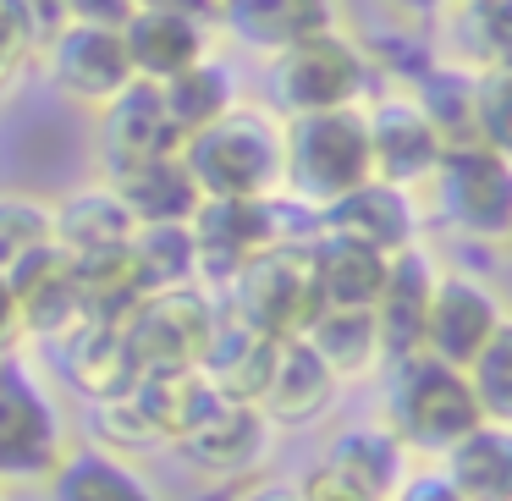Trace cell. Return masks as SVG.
<instances>
[{
  "instance_id": "1",
  "label": "cell",
  "mask_w": 512,
  "mask_h": 501,
  "mask_svg": "<svg viewBox=\"0 0 512 501\" xmlns=\"http://www.w3.org/2000/svg\"><path fill=\"white\" fill-rule=\"evenodd\" d=\"M380 56L353 39L347 28H331L320 39L281 50L265 61V105L292 122V116H320V111H353L380 89Z\"/></svg>"
},
{
  "instance_id": "2",
  "label": "cell",
  "mask_w": 512,
  "mask_h": 501,
  "mask_svg": "<svg viewBox=\"0 0 512 501\" xmlns=\"http://www.w3.org/2000/svg\"><path fill=\"white\" fill-rule=\"evenodd\" d=\"M182 166L204 199H276L281 193V116L243 100L215 127L182 138Z\"/></svg>"
},
{
  "instance_id": "3",
  "label": "cell",
  "mask_w": 512,
  "mask_h": 501,
  "mask_svg": "<svg viewBox=\"0 0 512 501\" xmlns=\"http://www.w3.org/2000/svg\"><path fill=\"white\" fill-rule=\"evenodd\" d=\"M386 391H380V424L408 446L413 457L441 463L474 424H485L463 369H446L435 358L413 353L402 364H386Z\"/></svg>"
},
{
  "instance_id": "4",
  "label": "cell",
  "mask_w": 512,
  "mask_h": 501,
  "mask_svg": "<svg viewBox=\"0 0 512 501\" xmlns=\"http://www.w3.org/2000/svg\"><path fill=\"white\" fill-rule=\"evenodd\" d=\"M369 171V127L364 105L353 111H320L281 122V199L320 215L342 193L364 188Z\"/></svg>"
},
{
  "instance_id": "5",
  "label": "cell",
  "mask_w": 512,
  "mask_h": 501,
  "mask_svg": "<svg viewBox=\"0 0 512 501\" xmlns=\"http://www.w3.org/2000/svg\"><path fill=\"white\" fill-rule=\"evenodd\" d=\"M193 248H199V287L226 292L243 265L281 243H309L314 215L298 210L292 199H204L188 221Z\"/></svg>"
},
{
  "instance_id": "6",
  "label": "cell",
  "mask_w": 512,
  "mask_h": 501,
  "mask_svg": "<svg viewBox=\"0 0 512 501\" xmlns=\"http://www.w3.org/2000/svg\"><path fill=\"white\" fill-rule=\"evenodd\" d=\"M67 452V413L45 369L17 347L0 358V485H45Z\"/></svg>"
},
{
  "instance_id": "7",
  "label": "cell",
  "mask_w": 512,
  "mask_h": 501,
  "mask_svg": "<svg viewBox=\"0 0 512 501\" xmlns=\"http://www.w3.org/2000/svg\"><path fill=\"white\" fill-rule=\"evenodd\" d=\"M215 408H221V397L210 391V380L199 369H166V375H138L116 402H100L94 430H100L105 452L133 457L149 452V446H177Z\"/></svg>"
},
{
  "instance_id": "8",
  "label": "cell",
  "mask_w": 512,
  "mask_h": 501,
  "mask_svg": "<svg viewBox=\"0 0 512 501\" xmlns=\"http://www.w3.org/2000/svg\"><path fill=\"white\" fill-rule=\"evenodd\" d=\"M424 221L452 226L463 243H507L512 232V160L485 144H457L441 155L419 193Z\"/></svg>"
},
{
  "instance_id": "9",
  "label": "cell",
  "mask_w": 512,
  "mask_h": 501,
  "mask_svg": "<svg viewBox=\"0 0 512 501\" xmlns=\"http://www.w3.org/2000/svg\"><path fill=\"white\" fill-rule=\"evenodd\" d=\"M221 314L265 331L270 342H298L314 320H320V292H314L309 248L281 243L270 254H259L254 265H243L226 287Z\"/></svg>"
},
{
  "instance_id": "10",
  "label": "cell",
  "mask_w": 512,
  "mask_h": 501,
  "mask_svg": "<svg viewBox=\"0 0 512 501\" xmlns=\"http://www.w3.org/2000/svg\"><path fill=\"white\" fill-rule=\"evenodd\" d=\"M507 331H512L507 298H501L485 276H474V270L441 265V276H435V287H430V309H424L419 353L435 358V364H446V369H468Z\"/></svg>"
},
{
  "instance_id": "11",
  "label": "cell",
  "mask_w": 512,
  "mask_h": 501,
  "mask_svg": "<svg viewBox=\"0 0 512 501\" xmlns=\"http://www.w3.org/2000/svg\"><path fill=\"white\" fill-rule=\"evenodd\" d=\"M221 325V298L204 287H171L149 292L122 325L127 353H133L138 375H166V369H199L204 342Z\"/></svg>"
},
{
  "instance_id": "12",
  "label": "cell",
  "mask_w": 512,
  "mask_h": 501,
  "mask_svg": "<svg viewBox=\"0 0 512 501\" xmlns=\"http://www.w3.org/2000/svg\"><path fill=\"white\" fill-rule=\"evenodd\" d=\"M39 72L50 78V89L61 100L83 105V111L100 116L116 94L133 89V61L116 28H83V23H61L39 39Z\"/></svg>"
},
{
  "instance_id": "13",
  "label": "cell",
  "mask_w": 512,
  "mask_h": 501,
  "mask_svg": "<svg viewBox=\"0 0 512 501\" xmlns=\"http://www.w3.org/2000/svg\"><path fill=\"white\" fill-rule=\"evenodd\" d=\"M364 127H369V171H375V182H391L402 193H424L446 144L430 127V116L413 105V94L397 89V83H380L364 100Z\"/></svg>"
},
{
  "instance_id": "14",
  "label": "cell",
  "mask_w": 512,
  "mask_h": 501,
  "mask_svg": "<svg viewBox=\"0 0 512 501\" xmlns=\"http://www.w3.org/2000/svg\"><path fill=\"white\" fill-rule=\"evenodd\" d=\"M314 232L347 237V243H364V248H375V254L397 259V254H408V248L424 243L430 221H424L419 193H402V188H391V182L369 177L364 188H353L336 204H325V210L314 215Z\"/></svg>"
},
{
  "instance_id": "15",
  "label": "cell",
  "mask_w": 512,
  "mask_h": 501,
  "mask_svg": "<svg viewBox=\"0 0 512 501\" xmlns=\"http://www.w3.org/2000/svg\"><path fill=\"white\" fill-rule=\"evenodd\" d=\"M215 34L226 45H237L243 56H281V50L303 45V39H320L342 23V0H215L210 12Z\"/></svg>"
},
{
  "instance_id": "16",
  "label": "cell",
  "mask_w": 512,
  "mask_h": 501,
  "mask_svg": "<svg viewBox=\"0 0 512 501\" xmlns=\"http://www.w3.org/2000/svg\"><path fill=\"white\" fill-rule=\"evenodd\" d=\"M6 287L17 303L23 342H61L67 331L83 325V287H78V259L61 243H45L6 270Z\"/></svg>"
},
{
  "instance_id": "17",
  "label": "cell",
  "mask_w": 512,
  "mask_h": 501,
  "mask_svg": "<svg viewBox=\"0 0 512 501\" xmlns=\"http://www.w3.org/2000/svg\"><path fill=\"white\" fill-rule=\"evenodd\" d=\"M276 441H281L276 424H270L254 402H221L199 430L177 441V457L193 468V474L237 485V479H254L259 468L270 463Z\"/></svg>"
},
{
  "instance_id": "18",
  "label": "cell",
  "mask_w": 512,
  "mask_h": 501,
  "mask_svg": "<svg viewBox=\"0 0 512 501\" xmlns=\"http://www.w3.org/2000/svg\"><path fill=\"white\" fill-rule=\"evenodd\" d=\"M94 144H100V177H122V171L149 166V160L182 155V133L171 127L155 83H133L127 94H116L100 111Z\"/></svg>"
},
{
  "instance_id": "19",
  "label": "cell",
  "mask_w": 512,
  "mask_h": 501,
  "mask_svg": "<svg viewBox=\"0 0 512 501\" xmlns=\"http://www.w3.org/2000/svg\"><path fill=\"white\" fill-rule=\"evenodd\" d=\"M127 61L138 83H171L177 72L215 56V23L210 12H133L122 28Z\"/></svg>"
},
{
  "instance_id": "20",
  "label": "cell",
  "mask_w": 512,
  "mask_h": 501,
  "mask_svg": "<svg viewBox=\"0 0 512 501\" xmlns=\"http://www.w3.org/2000/svg\"><path fill=\"white\" fill-rule=\"evenodd\" d=\"M320 463L331 468V474H342L364 501H391V496L402 490V479L413 474V452H408V446H402L380 419L342 424V430L325 441V457H320Z\"/></svg>"
},
{
  "instance_id": "21",
  "label": "cell",
  "mask_w": 512,
  "mask_h": 501,
  "mask_svg": "<svg viewBox=\"0 0 512 501\" xmlns=\"http://www.w3.org/2000/svg\"><path fill=\"white\" fill-rule=\"evenodd\" d=\"M441 276V259L430 254V243L408 248V254L391 259L386 287L375 298V331L380 347H386V364H402V358L419 353V331H424V309H430V287Z\"/></svg>"
},
{
  "instance_id": "22",
  "label": "cell",
  "mask_w": 512,
  "mask_h": 501,
  "mask_svg": "<svg viewBox=\"0 0 512 501\" xmlns=\"http://www.w3.org/2000/svg\"><path fill=\"white\" fill-rule=\"evenodd\" d=\"M276 358H281V342H270L265 331H254V325L221 314L215 336L204 342V353H199V375L210 380V391L221 402H254L259 408Z\"/></svg>"
},
{
  "instance_id": "23",
  "label": "cell",
  "mask_w": 512,
  "mask_h": 501,
  "mask_svg": "<svg viewBox=\"0 0 512 501\" xmlns=\"http://www.w3.org/2000/svg\"><path fill=\"white\" fill-rule=\"evenodd\" d=\"M336 397H342V386H336L331 369L309 353V342H281V358H276V369H270L259 413L276 424V435L314 430L320 419H331Z\"/></svg>"
},
{
  "instance_id": "24",
  "label": "cell",
  "mask_w": 512,
  "mask_h": 501,
  "mask_svg": "<svg viewBox=\"0 0 512 501\" xmlns=\"http://www.w3.org/2000/svg\"><path fill=\"white\" fill-rule=\"evenodd\" d=\"M50 347L61 353V375H67V386L78 391L89 408L116 402L138 380V364H133V353H127L122 325H78V331H67L61 342H50Z\"/></svg>"
},
{
  "instance_id": "25",
  "label": "cell",
  "mask_w": 512,
  "mask_h": 501,
  "mask_svg": "<svg viewBox=\"0 0 512 501\" xmlns=\"http://www.w3.org/2000/svg\"><path fill=\"white\" fill-rule=\"evenodd\" d=\"M309 270H314V292H320V309H375L380 287H386L391 259L375 254L364 243H347V237H325L314 232L309 243Z\"/></svg>"
},
{
  "instance_id": "26",
  "label": "cell",
  "mask_w": 512,
  "mask_h": 501,
  "mask_svg": "<svg viewBox=\"0 0 512 501\" xmlns=\"http://www.w3.org/2000/svg\"><path fill=\"white\" fill-rule=\"evenodd\" d=\"M430 28L441 34V50H435L441 61L463 72H501L507 67L512 0H452Z\"/></svg>"
},
{
  "instance_id": "27",
  "label": "cell",
  "mask_w": 512,
  "mask_h": 501,
  "mask_svg": "<svg viewBox=\"0 0 512 501\" xmlns=\"http://www.w3.org/2000/svg\"><path fill=\"white\" fill-rule=\"evenodd\" d=\"M50 215H56V243L67 248L72 259L127 248L138 232V221L127 215V204L116 199L111 182H89V188L61 193V199H50Z\"/></svg>"
},
{
  "instance_id": "28",
  "label": "cell",
  "mask_w": 512,
  "mask_h": 501,
  "mask_svg": "<svg viewBox=\"0 0 512 501\" xmlns=\"http://www.w3.org/2000/svg\"><path fill=\"white\" fill-rule=\"evenodd\" d=\"M155 89H160V105H166L171 127H177L182 138H193V133H204V127H215L221 116H232L237 105L248 100L243 72H237L232 61L221 56V50H215V56H204L199 67L177 72L171 83H155Z\"/></svg>"
},
{
  "instance_id": "29",
  "label": "cell",
  "mask_w": 512,
  "mask_h": 501,
  "mask_svg": "<svg viewBox=\"0 0 512 501\" xmlns=\"http://www.w3.org/2000/svg\"><path fill=\"white\" fill-rule=\"evenodd\" d=\"M298 342H309V353L331 369L336 386H358V380L386 375V347H380L375 314L364 309H320V320Z\"/></svg>"
},
{
  "instance_id": "30",
  "label": "cell",
  "mask_w": 512,
  "mask_h": 501,
  "mask_svg": "<svg viewBox=\"0 0 512 501\" xmlns=\"http://www.w3.org/2000/svg\"><path fill=\"white\" fill-rule=\"evenodd\" d=\"M116 188V199L127 204L138 226H188L193 210L204 204V193L193 188L182 155H166V160H149V166H133L122 177H100Z\"/></svg>"
},
{
  "instance_id": "31",
  "label": "cell",
  "mask_w": 512,
  "mask_h": 501,
  "mask_svg": "<svg viewBox=\"0 0 512 501\" xmlns=\"http://www.w3.org/2000/svg\"><path fill=\"white\" fill-rule=\"evenodd\" d=\"M435 468L457 501H512V424H474Z\"/></svg>"
},
{
  "instance_id": "32",
  "label": "cell",
  "mask_w": 512,
  "mask_h": 501,
  "mask_svg": "<svg viewBox=\"0 0 512 501\" xmlns=\"http://www.w3.org/2000/svg\"><path fill=\"white\" fill-rule=\"evenodd\" d=\"M45 485L50 501H160V490L105 446H72Z\"/></svg>"
},
{
  "instance_id": "33",
  "label": "cell",
  "mask_w": 512,
  "mask_h": 501,
  "mask_svg": "<svg viewBox=\"0 0 512 501\" xmlns=\"http://www.w3.org/2000/svg\"><path fill=\"white\" fill-rule=\"evenodd\" d=\"M78 287H83V325H127L133 309L149 298L127 248L78 259Z\"/></svg>"
},
{
  "instance_id": "34",
  "label": "cell",
  "mask_w": 512,
  "mask_h": 501,
  "mask_svg": "<svg viewBox=\"0 0 512 501\" xmlns=\"http://www.w3.org/2000/svg\"><path fill=\"white\" fill-rule=\"evenodd\" d=\"M127 254H133V265H138L149 292L199 287V248H193L188 226H138Z\"/></svg>"
},
{
  "instance_id": "35",
  "label": "cell",
  "mask_w": 512,
  "mask_h": 501,
  "mask_svg": "<svg viewBox=\"0 0 512 501\" xmlns=\"http://www.w3.org/2000/svg\"><path fill=\"white\" fill-rule=\"evenodd\" d=\"M56 243V215L39 193H0V276L23 265L34 248Z\"/></svg>"
},
{
  "instance_id": "36",
  "label": "cell",
  "mask_w": 512,
  "mask_h": 501,
  "mask_svg": "<svg viewBox=\"0 0 512 501\" xmlns=\"http://www.w3.org/2000/svg\"><path fill=\"white\" fill-rule=\"evenodd\" d=\"M463 375H468V391H474L479 413L490 424H512V331L496 336Z\"/></svg>"
},
{
  "instance_id": "37",
  "label": "cell",
  "mask_w": 512,
  "mask_h": 501,
  "mask_svg": "<svg viewBox=\"0 0 512 501\" xmlns=\"http://www.w3.org/2000/svg\"><path fill=\"white\" fill-rule=\"evenodd\" d=\"M474 138L485 149L507 155V144H512V133H507V67L474 78Z\"/></svg>"
},
{
  "instance_id": "38",
  "label": "cell",
  "mask_w": 512,
  "mask_h": 501,
  "mask_svg": "<svg viewBox=\"0 0 512 501\" xmlns=\"http://www.w3.org/2000/svg\"><path fill=\"white\" fill-rule=\"evenodd\" d=\"M138 6L133 0H61V23H83V28H116L122 34L127 17Z\"/></svg>"
},
{
  "instance_id": "39",
  "label": "cell",
  "mask_w": 512,
  "mask_h": 501,
  "mask_svg": "<svg viewBox=\"0 0 512 501\" xmlns=\"http://www.w3.org/2000/svg\"><path fill=\"white\" fill-rule=\"evenodd\" d=\"M292 485H298V501H364V496H358V490L347 485L342 474H331L325 463H314L309 474L292 479Z\"/></svg>"
},
{
  "instance_id": "40",
  "label": "cell",
  "mask_w": 512,
  "mask_h": 501,
  "mask_svg": "<svg viewBox=\"0 0 512 501\" xmlns=\"http://www.w3.org/2000/svg\"><path fill=\"white\" fill-rule=\"evenodd\" d=\"M391 501H457V490L441 479V468H413Z\"/></svg>"
},
{
  "instance_id": "41",
  "label": "cell",
  "mask_w": 512,
  "mask_h": 501,
  "mask_svg": "<svg viewBox=\"0 0 512 501\" xmlns=\"http://www.w3.org/2000/svg\"><path fill=\"white\" fill-rule=\"evenodd\" d=\"M452 0H386V12L397 17V23H408V28H424V23H435V17L446 12Z\"/></svg>"
},
{
  "instance_id": "42",
  "label": "cell",
  "mask_w": 512,
  "mask_h": 501,
  "mask_svg": "<svg viewBox=\"0 0 512 501\" xmlns=\"http://www.w3.org/2000/svg\"><path fill=\"white\" fill-rule=\"evenodd\" d=\"M23 347V325H17V303H12V287H6V276H0V358L17 353Z\"/></svg>"
},
{
  "instance_id": "43",
  "label": "cell",
  "mask_w": 512,
  "mask_h": 501,
  "mask_svg": "<svg viewBox=\"0 0 512 501\" xmlns=\"http://www.w3.org/2000/svg\"><path fill=\"white\" fill-rule=\"evenodd\" d=\"M232 501H298V485L292 479H259V485L237 490Z\"/></svg>"
},
{
  "instance_id": "44",
  "label": "cell",
  "mask_w": 512,
  "mask_h": 501,
  "mask_svg": "<svg viewBox=\"0 0 512 501\" xmlns=\"http://www.w3.org/2000/svg\"><path fill=\"white\" fill-rule=\"evenodd\" d=\"M138 12H160V6H166V12H210V6H204V0H133Z\"/></svg>"
},
{
  "instance_id": "45",
  "label": "cell",
  "mask_w": 512,
  "mask_h": 501,
  "mask_svg": "<svg viewBox=\"0 0 512 501\" xmlns=\"http://www.w3.org/2000/svg\"><path fill=\"white\" fill-rule=\"evenodd\" d=\"M204 6H210V12H215V0H204Z\"/></svg>"
},
{
  "instance_id": "46",
  "label": "cell",
  "mask_w": 512,
  "mask_h": 501,
  "mask_svg": "<svg viewBox=\"0 0 512 501\" xmlns=\"http://www.w3.org/2000/svg\"><path fill=\"white\" fill-rule=\"evenodd\" d=\"M0 501H6V496H0Z\"/></svg>"
}]
</instances>
